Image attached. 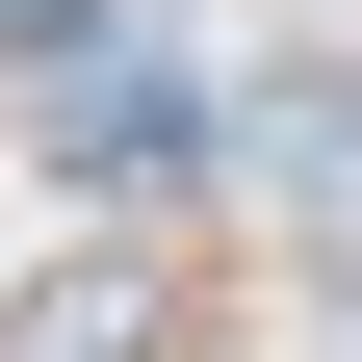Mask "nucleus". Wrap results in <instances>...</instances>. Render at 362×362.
Segmentation results:
<instances>
[{
    "instance_id": "nucleus-1",
    "label": "nucleus",
    "mask_w": 362,
    "mask_h": 362,
    "mask_svg": "<svg viewBox=\"0 0 362 362\" xmlns=\"http://www.w3.org/2000/svg\"><path fill=\"white\" fill-rule=\"evenodd\" d=\"M0 362H181V285H156V259H78V285H26Z\"/></svg>"
},
{
    "instance_id": "nucleus-2",
    "label": "nucleus",
    "mask_w": 362,
    "mask_h": 362,
    "mask_svg": "<svg viewBox=\"0 0 362 362\" xmlns=\"http://www.w3.org/2000/svg\"><path fill=\"white\" fill-rule=\"evenodd\" d=\"M259 156H285L310 207H362V78H337V52H310V78H259Z\"/></svg>"
},
{
    "instance_id": "nucleus-3",
    "label": "nucleus",
    "mask_w": 362,
    "mask_h": 362,
    "mask_svg": "<svg viewBox=\"0 0 362 362\" xmlns=\"http://www.w3.org/2000/svg\"><path fill=\"white\" fill-rule=\"evenodd\" d=\"M181 156H207V129H181V104H156V78H104V104H78V181H129V207H156V181H181Z\"/></svg>"
}]
</instances>
